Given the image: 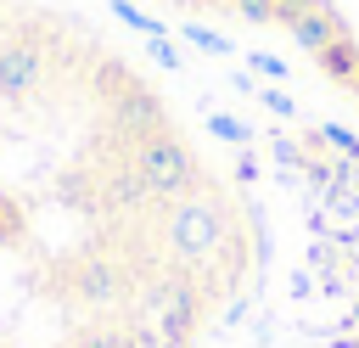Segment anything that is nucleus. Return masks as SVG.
I'll list each match as a JSON object with an SVG mask.
<instances>
[{"label":"nucleus","mask_w":359,"mask_h":348,"mask_svg":"<svg viewBox=\"0 0 359 348\" xmlns=\"http://www.w3.org/2000/svg\"><path fill=\"white\" fill-rule=\"evenodd\" d=\"M208 129H213L219 140H230V146H247V123L230 118V112H208Z\"/></svg>","instance_id":"obj_10"},{"label":"nucleus","mask_w":359,"mask_h":348,"mask_svg":"<svg viewBox=\"0 0 359 348\" xmlns=\"http://www.w3.org/2000/svg\"><path fill=\"white\" fill-rule=\"evenodd\" d=\"M230 11L247 17V22H275L280 17V0H230Z\"/></svg>","instance_id":"obj_11"},{"label":"nucleus","mask_w":359,"mask_h":348,"mask_svg":"<svg viewBox=\"0 0 359 348\" xmlns=\"http://www.w3.org/2000/svg\"><path fill=\"white\" fill-rule=\"evenodd\" d=\"M151 56H157L163 67H180V62H185V56L174 51V39H168V34H157V39H151Z\"/></svg>","instance_id":"obj_13"},{"label":"nucleus","mask_w":359,"mask_h":348,"mask_svg":"<svg viewBox=\"0 0 359 348\" xmlns=\"http://www.w3.org/2000/svg\"><path fill=\"white\" fill-rule=\"evenodd\" d=\"M180 34H185V45H196V51H208V56H230V39L213 34V28H202V22H185Z\"/></svg>","instance_id":"obj_9"},{"label":"nucleus","mask_w":359,"mask_h":348,"mask_svg":"<svg viewBox=\"0 0 359 348\" xmlns=\"http://www.w3.org/2000/svg\"><path fill=\"white\" fill-rule=\"evenodd\" d=\"M112 17H118L123 28H135V34H146V39H157V34H163V22H157V17H146V11H140V6H129V0H112Z\"/></svg>","instance_id":"obj_8"},{"label":"nucleus","mask_w":359,"mask_h":348,"mask_svg":"<svg viewBox=\"0 0 359 348\" xmlns=\"http://www.w3.org/2000/svg\"><path fill=\"white\" fill-rule=\"evenodd\" d=\"M196 6H230V0H196Z\"/></svg>","instance_id":"obj_16"},{"label":"nucleus","mask_w":359,"mask_h":348,"mask_svg":"<svg viewBox=\"0 0 359 348\" xmlns=\"http://www.w3.org/2000/svg\"><path fill=\"white\" fill-rule=\"evenodd\" d=\"M135 163H140L151 196H185L191 180H196V163H191V152H185L174 135H146V140H135Z\"/></svg>","instance_id":"obj_2"},{"label":"nucleus","mask_w":359,"mask_h":348,"mask_svg":"<svg viewBox=\"0 0 359 348\" xmlns=\"http://www.w3.org/2000/svg\"><path fill=\"white\" fill-rule=\"evenodd\" d=\"M157 123H163V101H157V95H146V90L129 84V90L112 101V135L146 140V135H157Z\"/></svg>","instance_id":"obj_5"},{"label":"nucleus","mask_w":359,"mask_h":348,"mask_svg":"<svg viewBox=\"0 0 359 348\" xmlns=\"http://www.w3.org/2000/svg\"><path fill=\"white\" fill-rule=\"evenodd\" d=\"M280 28H286V34H292V45H297L303 56H314V62H320V51H325L331 39H342V34H348V22H342V11H337L331 0H320V6L297 11V17H286Z\"/></svg>","instance_id":"obj_3"},{"label":"nucleus","mask_w":359,"mask_h":348,"mask_svg":"<svg viewBox=\"0 0 359 348\" xmlns=\"http://www.w3.org/2000/svg\"><path fill=\"white\" fill-rule=\"evenodd\" d=\"M348 90H353V101H359V79H353V84H348Z\"/></svg>","instance_id":"obj_17"},{"label":"nucleus","mask_w":359,"mask_h":348,"mask_svg":"<svg viewBox=\"0 0 359 348\" xmlns=\"http://www.w3.org/2000/svg\"><path fill=\"white\" fill-rule=\"evenodd\" d=\"M11 219H17V208H11L6 196H0V230H11Z\"/></svg>","instance_id":"obj_15"},{"label":"nucleus","mask_w":359,"mask_h":348,"mask_svg":"<svg viewBox=\"0 0 359 348\" xmlns=\"http://www.w3.org/2000/svg\"><path fill=\"white\" fill-rule=\"evenodd\" d=\"M320 73H325V79H337L342 90L359 79V45H353V34H342V39H331V45L320 51Z\"/></svg>","instance_id":"obj_7"},{"label":"nucleus","mask_w":359,"mask_h":348,"mask_svg":"<svg viewBox=\"0 0 359 348\" xmlns=\"http://www.w3.org/2000/svg\"><path fill=\"white\" fill-rule=\"evenodd\" d=\"M325 140H331V146H337V152H348V157H353V152H359V140H353V135H348V129H325Z\"/></svg>","instance_id":"obj_14"},{"label":"nucleus","mask_w":359,"mask_h":348,"mask_svg":"<svg viewBox=\"0 0 359 348\" xmlns=\"http://www.w3.org/2000/svg\"><path fill=\"white\" fill-rule=\"evenodd\" d=\"M39 84H45V56L34 45H22V39L0 45V95L28 101V95H39Z\"/></svg>","instance_id":"obj_4"},{"label":"nucleus","mask_w":359,"mask_h":348,"mask_svg":"<svg viewBox=\"0 0 359 348\" xmlns=\"http://www.w3.org/2000/svg\"><path fill=\"white\" fill-rule=\"evenodd\" d=\"M247 67H252V73H264V79H286V62H275V56H264V51H252V56H247Z\"/></svg>","instance_id":"obj_12"},{"label":"nucleus","mask_w":359,"mask_h":348,"mask_svg":"<svg viewBox=\"0 0 359 348\" xmlns=\"http://www.w3.org/2000/svg\"><path fill=\"white\" fill-rule=\"evenodd\" d=\"M224 236H230V213L219 196H180L168 225H163V241L185 269H202L208 258H219Z\"/></svg>","instance_id":"obj_1"},{"label":"nucleus","mask_w":359,"mask_h":348,"mask_svg":"<svg viewBox=\"0 0 359 348\" xmlns=\"http://www.w3.org/2000/svg\"><path fill=\"white\" fill-rule=\"evenodd\" d=\"M146 196H151V185H146L135 152H129V157H112V163H107V202H112V208H140Z\"/></svg>","instance_id":"obj_6"}]
</instances>
